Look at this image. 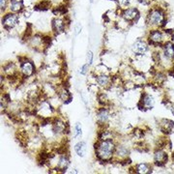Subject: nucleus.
Wrapping results in <instances>:
<instances>
[{"instance_id":"7ed1b4c3","label":"nucleus","mask_w":174,"mask_h":174,"mask_svg":"<svg viewBox=\"0 0 174 174\" xmlns=\"http://www.w3.org/2000/svg\"><path fill=\"white\" fill-rule=\"evenodd\" d=\"M18 21V17L15 14H9L7 16H5V18H3L2 22L3 25L6 28H13L17 25V23Z\"/></svg>"},{"instance_id":"6e6552de","label":"nucleus","mask_w":174,"mask_h":174,"mask_svg":"<svg viewBox=\"0 0 174 174\" xmlns=\"http://www.w3.org/2000/svg\"><path fill=\"white\" fill-rule=\"evenodd\" d=\"M75 150H76V154L79 156V157H84L85 154H86V143L83 142V141H80L78 142L76 146H75Z\"/></svg>"},{"instance_id":"f3484780","label":"nucleus","mask_w":174,"mask_h":174,"mask_svg":"<svg viewBox=\"0 0 174 174\" xmlns=\"http://www.w3.org/2000/svg\"><path fill=\"white\" fill-rule=\"evenodd\" d=\"M97 82H98L99 85L104 87L109 83V77L108 76H104V75L100 76L97 77Z\"/></svg>"},{"instance_id":"6ab92c4d","label":"nucleus","mask_w":174,"mask_h":174,"mask_svg":"<svg viewBox=\"0 0 174 174\" xmlns=\"http://www.w3.org/2000/svg\"><path fill=\"white\" fill-rule=\"evenodd\" d=\"M151 170L149 168V166L146 165V164H140L137 166V168H136V172L137 173H140V174H147L149 173Z\"/></svg>"},{"instance_id":"4468645a","label":"nucleus","mask_w":174,"mask_h":174,"mask_svg":"<svg viewBox=\"0 0 174 174\" xmlns=\"http://www.w3.org/2000/svg\"><path fill=\"white\" fill-rule=\"evenodd\" d=\"M142 102H143V107L146 108H152L154 106V103H155L153 97H151L149 95H145Z\"/></svg>"},{"instance_id":"dca6fc26","label":"nucleus","mask_w":174,"mask_h":174,"mask_svg":"<svg viewBox=\"0 0 174 174\" xmlns=\"http://www.w3.org/2000/svg\"><path fill=\"white\" fill-rule=\"evenodd\" d=\"M22 8V3L18 0H11L10 2V9L12 12H18Z\"/></svg>"},{"instance_id":"412c9836","label":"nucleus","mask_w":174,"mask_h":174,"mask_svg":"<svg viewBox=\"0 0 174 174\" xmlns=\"http://www.w3.org/2000/svg\"><path fill=\"white\" fill-rule=\"evenodd\" d=\"M75 131H76V133H75V137H80L81 136V134H82V130H81V127H80V125H79V123H76V127H75Z\"/></svg>"},{"instance_id":"9d476101","label":"nucleus","mask_w":174,"mask_h":174,"mask_svg":"<svg viewBox=\"0 0 174 174\" xmlns=\"http://www.w3.org/2000/svg\"><path fill=\"white\" fill-rule=\"evenodd\" d=\"M52 26H53V29L58 32V33H60L64 30V27H65V24H64V22L62 19L60 18H55L52 20Z\"/></svg>"},{"instance_id":"39448f33","label":"nucleus","mask_w":174,"mask_h":174,"mask_svg":"<svg viewBox=\"0 0 174 174\" xmlns=\"http://www.w3.org/2000/svg\"><path fill=\"white\" fill-rule=\"evenodd\" d=\"M137 15H138V11L135 8H130L124 11L123 18L126 20H133L137 17Z\"/></svg>"},{"instance_id":"9b49d317","label":"nucleus","mask_w":174,"mask_h":174,"mask_svg":"<svg viewBox=\"0 0 174 174\" xmlns=\"http://www.w3.org/2000/svg\"><path fill=\"white\" fill-rule=\"evenodd\" d=\"M53 131L55 133L61 134L64 133L66 131V124L60 120H57L54 124H53Z\"/></svg>"},{"instance_id":"f8f14e48","label":"nucleus","mask_w":174,"mask_h":174,"mask_svg":"<svg viewBox=\"0 0 174 174\" xmlns=\"http://www.w3.org/2000/svg\"><path fill=\"white\" fill-rule=\"evenodd\" d=\"M165 55L169 59L174 58V45L168 43L165 45Z\"/></svg>"},{"instance_id":"393cba45","label":"nucleus","mask_w":174,"mask_h":174,"mask_svg":"<svg viewBox=\"0 0 174 174\" xmlns=\"http://www.w3.org/2000/svg\"><path fill=\"white\" fill-rule=\"evenodd\" d=\"M118 3H119L120 6L124 7V6H126L128 3H129V0H118Z\"/></svg>"},{"instance_id":"4be33fe9","label":"nucleus","mask_w":174,"mask_h":174,"mask_svg":"<svg viewBox=\"0 0 174 174\" xmlns=\"http://www.w3.org/2000/svg\"><path fill=\"white\" fill-rule=\"evenodd\" d=\"M87 71H88V64H85V65L82 66V68H81L80 74H81V75H86Z\"/></svg>"},{"instance_id":"a878e982","label":"nucleus","mask_w":174,"mask_h":174,"mask_svg":"<svg viewBox=\"0 0 174 174\" xmlns=\"http://www.w3.org/2000/svg\"><path fill=\"white\" fill-rule=\"evenodd\" d=\"M6 8V0H1V10H5Z\"/></svg>"},{"instance_id":"423d86ee","label":"nucleus","mask_w":174,"mask_h":174,"mask_svg":"<svg viewBox=\"0 0 174 174\" xmlns=\"http://www.w3.org/2000/svg\"><path fill=\"white\" fill-rule=\"evenodd\" d=\"M133 50L135 53L142 54L147 50V45L142 41H137V42L134 43V45L133 46Z\"/></svg>"},{"instance_id":"b1692460","label":"nucleus","mask_w":174,"mask_h":174,"mask_svg":"<svg viewBox=\"0 0 174 174\" xmlns=\"http://www.w3.org/2000/svg\"><path fill=\"white\" fill-rule=\"evenodd\" d=\"M80 31H81V25L77 23V24H76V26H75V34L78 35Z\"/></svg>"},{"instance_id":"aec40b11","label":"nucleus","mask_w":174,"mask_h":174,"mask_svg":"<svg viewBox=\"0 0 174 174\" xmlns=\"http://www.w3.org/2000/svg\"><path fill=\"white\" fill-rule=\"evenodd\" d=\"M59 97H60V99H61L62 101H64V102H66V101H68V100L71 99V96H70V93H69L66 89H63L62 91H60Z\"/></svg>"},{"instance_id":"2eb2a0df","label":"nucleus","mask_w":174,"mask_h":174,"mask_svg":"<svg viewBox=\"0 0 174 174\" xmlns=\"http://www.w3.org/2000/svg\"><path fill=\"white\" fill-rule=\"evenodd\" d=\"M150 40L153 43H161L162 41V34L160 31H153L150 35Z\"/></svg>"},{"instance_id":"ddd939ff","label":"nucleus","mask_w":174,"mask_h":174,"mask_svg":"<svg viewBox=\"0 0 174 174\" xmlns=\"http://www.w3.org/2000/svg\"><path fill=\"white\" fill-rule=\"evenodd\" d=\"M68 166H69V159L65 156L61 157L59 159V161H58L57 167L59 168L60 170H65Z\"/></svg>"},{"instance_id":"a211bd4d","label":"nucleus","mask_w":174,"mask_h":174,"mask_svg":"<svg viewBox=\"0 0 174 174\" xmlns=\"http://www.w3.org/2000/svg\"><path fill=\"white\" fill-rule=\"evenodd\" d=\"M98 119L101 123H104L107 122L108 119V113L106 109H101L98 112Z\"/></svg>"},{"instance_id":"5701e85b","label":"nucleus","mask_w":174,"mask_h":174,"mask_svg":"<svg viewBox=\"0 0 174 174\" xmlns=\"http://www.w3.org/2000/svg\"><path fill=\"white\" fill-rule=\"evenodd\" d=\"M92 61H93V53L91 51H89L87 53V64H92Z\"/></svg>"},{"instance_id":"f257e3e1","label":"nucleus","mask_w":174,"mask_h":174,"mask_svg":"<svg viewBox=\"0 0 174 174\" xmlns=\"http://www.w3.org/2000/svg\"><path fill=\"white\" fill-rule=\"evenodd\" d=\"M114 150H115V145L111 139H106V140L103 139V141H101L97 145L96 154L101 160L107 161L111 158Z\"/></svg>"},{"instance_id":"20e7f679","label":"nucleus","mask_w":174,"mask_h":174,"mask_svg":"<svg viewBox=\"0 0 174 174\" xmlns=\"http://www.w3.org/2000/svg\"><path fill=\"white\" fill-rule=\"evenodd\" d=\"M21 72L25 76H30L33 73H34V66L33 64L28 61L25 60L21 63Z\"/></svg>"},{"instance_id":"1a4fd4ad","label":"nucleus","mask_w":174,"mask_h":174,"mask_svg":"<svg viewBox=\"0 0 174 174\" xmlns=\"http://www.w3.org/2000/svg\"><path fill=\"white\" fill-rule=\"evenodd\" d=\"M167 160V156L165 152H162V151H157L155 153V161L156 164L158 165H161V164H165Z\"/></svg>"},{"instance_id":"0eeeda50","label":"nucleus","mask_w":174,"mask_h":174,"mask_svg":"<svg viewBox=\"0 0 174 174\" xmlns=\"http://www.w3.org/2000/svg\"><path fill=\"white\" fill-rule=\"evenodd\" d=\"M174 128V123L170 120L164 119L161 122V129L164 133H170Z\"/></svg>"},{"instance_id":"f03ea898","label":"nucleus","mask_w":174,"mask_h":174,"mask_svg":"<svg viewBox=\"0 0 174 174\" xmlns=\"http://www.w3.org/2000/svg\"><path fill=\"white\" fill-rule=\"evenodd\" d=\"M164 21V14L160 10H154L148 16V22L150 24H161Z\"/></svg>"},{"instance_id":"bb28decb","label":"nucleus","mask_w":174,"mask_h":174,"mask_svg":"<svg viewBox=\"0 0 174 174\" xmlns=\"http://www.w3.org/2000/svg\"><path fill=\"white\" fill-rule=\"evenodd\" d=\"M151 1H152V0H141V2L144 4H149V3H151Z\"/></svg>"}]
</instances>
